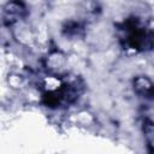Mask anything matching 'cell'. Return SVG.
Masks as SVG:
<instances>
[{
	"label": "cell",
	"mask_w": 154,
	"mask_h": 154,
	"mask_svg": "<svg viewBox=\"0 0 154 154\" xmlns=\"http://www.w3.org/2000/svg\"><path fill=\"white\" fill-rule=\"evenodd\" d=\"M142 132H143L147 148L150 152H154V122L149 119L144 120L142 125Z\"/></svg>",
	"instance_id": "obj_8"
},
{
	"label": "cell",
	"mask_w": 154,
	"mask_h": 154,
	"mask_svg": "<svg viewBox=\"0 0 154 154\" xmlns=\"http://www.w3.org/2000/svg\"><path fill=\"white\" fill-rule=\"evenodd\" d=\"M67 64H69L67 54L63 49L57 47L49 48L45 54V57L42 58V66L46 70V72L51 75L61 76L66 71Z\"/></svg>",
	"instance_id": "obj_1"
},
{
	"label": "cell",
	"mask_w": 154,
	"mask_h": 154,
	"mask_svg": "<svg viewBox=\"0 0 154 154\" xmlns=\"http://www.w3.org/2000/svg\"><path fill=\"white\" fill-rule=\"evenodd\" d=\"M73 122L76 125L78 126H83V128H88L91 126L95 123V117L94 114L88 111V109H79L78 112H76L73 114Z\"/></svg>",
	"instance_id": "obj_7"
},
{
	"label": "cell",
	"mask_w": 154,
	"mask_h": 154,
	"mask_svg": "<svg viewBox=\"0 0 154 154\" xmlns=\"http://www.w3.org/2000/svg\"><path fill=\"white\" fill-rule=\"evenodd\" d=\"M65 85V79L61 76L58 75H51L47 73L41 81H40V89L43 94H53L60 91Z\"/></svg>",
	"instance_id": "obj_5"
},
{
	"label": "cell",
	"mask_w": 154,
	"mask_h": 154,
	"mask_svg": "<svg viewBox=\"0 0 154 154\" xmlns=\"http://www.w3.org/2000/svg\"><path fill=\"white\" fill-rule=\"evenodd\" d=\"M28 13L29 10L24 0H8L2 6V11H1L2 23L5 26L12 28L17 23L23 22L26 18Z\"/></svg>",
	"instance_id": "obj_2"
},
{
	"label": "cell",
	"mask_w": 154,
	"mask_h": 154,
	"mask_svg": "<svg viewBox=\"0 0 154 154\" xmlns=\"http://www.w3.org/2000/svg\"><path fill=\"white\" fill-rule=\"evenodd\" d=\"M64 34L66 36H70V37H77L82 34L83 31V25L79 23V22H75V20H71V22H67L66 25L64 26L63 29Z\"/></svg>",
	"instance_id": "obj_9"
},
{
	"label": "cell",
	"mask_w": 154,
	"mask_h": 154,
	"mask_svg": "<svg viewBox=\"0 0 154 154\" xmlns=\"http://www.w3.org/2000/svg\"><path fill=\"white\" fill-rule=\"evenodd\" d=\"M11 29H12L13 38L19 45H22L24 47H31L35 45V42L37 40V35L32 30V28H30L24 20L20 23H17Z\"/></svg>",
	"instance_id": "obj_4"
},
{
	"label": "cell",
	"mask_w": 154,
	"mask_h": 154,
	"mask_svg": "<svg viewBox=\"0 0 154 154\" xmlns=\"http://www.w3.org/2000/svg\"><path fill=\"white\" fill-rule=\"evenodd\" d=\"M134 93L146 100L154 99V81L146 75H137L131 81Z\"/></svg>",
	"instance_id": "obj_3"
},
{
	"label": "cell",
	"mask_w": 154,
	"mask_h": 154,
	"mask_svg": "<svg viewBox=\"0 0 154 154\" xmlns=\"http://www.w3.org/2000/svg\"><path fill=\"white\" fill-rule=\"evenodd\" d=\"M7 85L12 90H22L28 85V78L19 71H11L6 77Z\"/></svg>",
	"instance_id": "obj_6"
}]
</instances>
